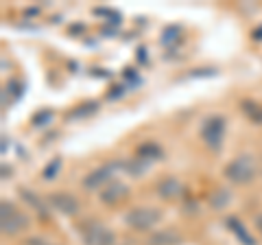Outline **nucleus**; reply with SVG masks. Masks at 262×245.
Returning a JSON list of instances; mask_svg holds the SVG:
<instances>
[{
    "mask_svg": "<svg viewBox=\"0 0 262 245\" xmlns=\"http://www.w3.org/2000/svg\"><path fill=\"white\" fill-rule=\"evenodd\" d=\"M256 173H258L256 160H253V156H249V153H243V156H236L234 160H229L223 171V175L236 186L251 184L253 179H256Z\"/></svg>",
    "mask_w": 262,
    "mask_h": 245,
    "instance_id": "f257e3e1",
    "label": "nucleus"
},
{
    "mask_svg": "<svg viewBox=\"0 0 262 245\" xmlns=\"http://www.w3.org/2000/svg\"><path fill=\"white\" fill-rule=\"evenodd\" d=\"M27 226H29V217L15 203L3 201V206H0V228H3V234L13 236L22 230H27Z\"/></svg>",
    "mask_w": 262,
    "mask_h": 245,
    "instance_id": "f03ea898",
    "label": "nucleus"
},
{
    "mask_svg": "<svg viewBox=\"0 0 262 245\" xmlns=\"http://www.w3.org/2000/svg\"><path fill=\"white\" fill-rule=\"evenodd\" d=\"M225 138V118L219 114H212L201 122V140L206 142L210 151H221Z\"/></svg>",
    "mask_w": 262,
    "mask_h": 245,
    "instance_id": "7ed1b4c3",
    "label": "nucleus"
},
{
    "mask_svg": "<svg viewBox=\"0 0 262 245\" xmlns=\"http://www.w3.org/2000/svg\"><path fill=\"white\" fill-rule=\"evenodd\" d=\"M160 219H162V212L158 208L138 206V208H131L127 212L125 223L129 228H134V230H138V232H149L160 223Z\"/></svg>",
    "mask_w": 262,
    "mask_h": 245,
    "instance_id": "20e7f679",
    "label": "nucleus"
},
{
    "mask_svg": "<svg viewBox=\"0 0 262 245\" xmlns=\"http://www.w3.org/2000/svg\"><path fill=\"white\" fill-rule=\"evenodd\" d=\"M83 243L85 245H114L116 243V236H114V232L107 226L92 221L83 228Z\"/></svg>",
    "mask_w": 262,
    "mask_h": 245,
    "instance_id": "39448f33",
    "label": "nucleus"
},
{
    "mask_svg": "<svg viewBox=\"0 0 262 245\" xmlns=\"http://www.w3.org/2000/svg\"><path fill=\"white\" fill-rule=\"evenodd\" d=\"M122 165L118 162V165H114V162H110V165H105L101 169H96V171H90V173L83 177V186L90 191H96V189H105L110 182H112V175H114V171L120 169Z\"/></svg>",
    "mask_w": 262,
    "mask_h": 245,
    "instance_id": "423d86ee",
    "label": "nucleus"
},
{
    "mask_svg": "<svg viewBox=\"0 0 262 245\" xmlns=\"http://www.w3.org/2000/svg\"><path fill=\"white\" fill-rule=\"evenodd\" d=\"M98 197H101V201L105 206H120V203L127 201V197H129V186L125 182H120V179H112V182L101 191Z\"/></svg>",
    "mask_w": 262,
    "mask_h": 245,
    "instance_id": "0eeeda50",
    "label": "nucleus"
},
{
    "mask_svg": "<svg viewBox=\"0 0 262 245\" xmlns=\"http://www.w3.org/2000/svg\"><path fill=\"white\" fill-rule=\"evenodd\" d=\"M48 203H51L57 212H61V215H66V217H75L77 212L81 210L79 199L75 197V195H70V193H51L48 195Z\"/></svg>",
    "mask_w": 262,
    "mask_h": 245,
    "instance_id": "6e6552de",
    "label": "nucleus"
},
{
    "mask_svg": "<svg viewBox=\"0 0 262 245\" xmlns=\"http://www.w3.org/2000/svg\"><path fill=\"white\" fill-rule=\"evenodd\" d=\"M182 193H184V186L177 177H162L158 182V195L162 199H166V201L177 199V197H182Z\"/></svg>",
    "mask_w": 262,
    "mask_h": 245,
    "instance_id": "1a4fd4ad",
    "label": "nucleus"
},
{
    "mask_svg": "<svg viewBox=\"0 0 262 245\" xmlns=\"http://www.w3.org/2000/svg\"><path fill=\"white\" fill-rule=\"evenodd\" d=\"M182 243V234L175 228H166V230H158L151 234V239L146 241V245H179Z\"/></svg>",
    "mask_w": 262,
    "mask_h": 245,
    "instance_id": "9d476101",
    "label": "nucleus"
},
{
    "mask_svg": "<svg viewBox=\"0 0 262 245\" xmlns=\"http://www.w3.org/2000/svg\"><path fill=\"white\" fill-rule=\"evenodd\" d=\"M138 158L144 160V162L158 160V158H162V149L155 142H144V145L138 147Z\"/></svg>",
    "mask_w": 262,
    "mask_h": 245,
    "instance_id": "9b49d317",
    "label": "nucleus"
},
{
    "mask_svg": "<svg viewBox=\"0 0 262 245\" xmlns=\"http://www.w3.org/2000/svg\"><path fill=\"white\" fill-rule=\"evenodd\" d=\"M227 226L232 228V232H234L236 236H238V239H241L245 245H256V241H253V236H251V234H247V230L243 228V223L238 221V219L229 217V219H227Z\"/></svg>",
    "mask_w": 262,
    "mask_h": 245,
    "instance_id": "f8f14e48",
    "label": "nucleus"
},
{
    "mask_svg": "<svg viewBox=\"0 0 262 245\" xmlns=\"http://www.w3.org/2000/svg\"><path fill=\"white\" fill-rule=\"evenodd\" d=\"M241 105H243V112L249 116V120H253L256 125H262V105H258L256 101H249V99H245Z\"/></svg>",
    "mask_w": 262,
    "mask_h": 245,
    "instance_id": "ddd939ff",
    "label": "nucleus"
},
{
    "mask_svg": "<svg viewBox=\"0 0 262 245\" xmlns=\"http://www.w3.org/2000/svg\"><path fill=\"white\" fill-rule=\"evenodd\" d=\"M98 112V103L96 101H88L83 105H79L77 110H72L68 114V118H85V116H92V114Z\"/></svg>",
    "mask_w": 262,
    "mask_h": 245,
    "instance_id": "4468645a",
    "label": "nucleus"
},
{
    "mask_svg": "<svg viewBox=\"0 0 262 245\" xmlns=\"http://www.w3.org/2000/svg\"><path fill=\"white\" fill-rule=\"evenodd\" d=\"M232 201V195H229V191H225V189H219V191H214L210 195V206L212 208H225L227 203Z\"/></svg>",
    "mask_w": 262,
    "mask_h": 245,
    "instance_id": "2eb2a0df",
    "label": "nucleus"
},
{
    "mask_svg": "<svg viewBox=\"0 0 262 245\" xmlns=\"http://www.w3.org/2000/svg\"><path fill=\"white\" fill-rule=\"evenodd\" d=\"M179 39H182V29L179 27L164 29V33H162V44L164 46H175V44H179Z\"/></svg>",
    "mask_w": 262,
    "mask_h": 245,
    "instance_id": "dca6fc26",
    "label": "nucleus"
},
{
    "mask_svg": "<svg viewBox=\"0 0 262 245\" xmlns=\"http://www.w3.org/2000/svg\"><path fill=\"white\" fill-rule=\"evenodd\" d=\"M59 171H61V158H53V160H51V162H48V165L44 167L42 175H44L46 179H55Z\"/></svg>",
    "mask_w": 262,
    "mask_h": 245,
    "instance_id": "f3484780",
    "label": "nucleus"
},
{
    "mask_svg": "<svg viewBox=\"0 0 262 245\" xmlns=\"http://www.w3.org/2000/svg\"><path fill=\"white\" fill-rule=\"evenodd\" d=\"M51 118H53V112H51V110H48L46 114H44V112H39L37 116H33V125H37L39 120H44V122H46V120H51Z\"/></svg>",
    "mask_w": 262,
    "mask_h": 245,
    "instance_id": "a211bd4d",
    "label": "nucleus"
},
{
    "mask_svg": "<svg viewBox=\"0 0 262 245\" xmlns=\"http://www.w3.org/2000/svg\"><path fill=\"white\" fill-rule=\"evenodd\" d=\"M27 245H51L48 241H42V239H37V236H33V239L27 241Z\"/></svg>",
    "mask_w": 262,
    "mask_h": 245,
    "instance_id": "6ab92c4d",
    "label": "nucleus"
}]
</instances>
